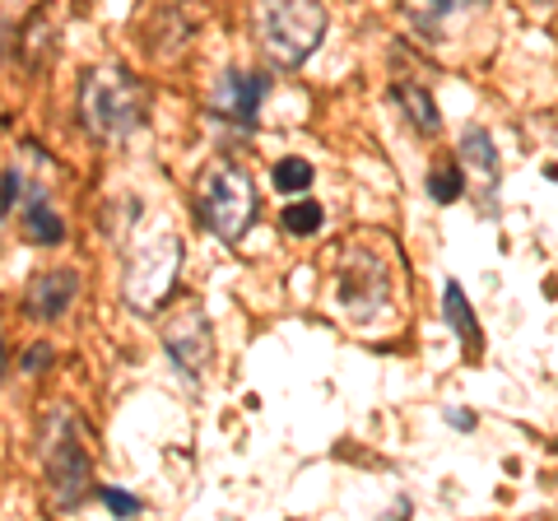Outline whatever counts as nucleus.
Here are the masks:
<instances>
[{"label":"nucleus","instance_id":"1","mask_svg":"<svg viewBox=\"0 0 558 521\" xmlns=\"http://www.w3.org/2000/svg\"><path fill=\"white\" fill-rule=\"evenodd\" d=\"M149 117V89L126 65H94L80 80V126L94 141H131Z\"/></svg>","mask_w":558,"mask_h":521},{"label":"nucleus","instance_id":"2","mask_svg":"<svg viewBox=\"0 0 558 521\" xmlns=\"http://www.w3.org/2000/svg\"><path fill=\"white\" fill-rule=\"evenodd\" d=\"M256 210H260V196H256V182L247 178V168L242 163L215 159V163L201 168V178H196V215L219 242L238 247V242L252 233Z\"/></svg>","mask_w":558,"mask_h":521},{"label":"nucleus","instance_id":"3","mask_svg":"<svg viewBox=\"0 0 558 521\" xmlns=\"http://www.w3.org/2000/svg\"><path fill=\"white\" fill-rule=\"evenodd\" d=\"M256 38H260V51H266L270 65L299 71L326 38V5L322 0H260Z\"/></svg>","mask_w":558,"mask_h":521},{"label":"nucleus","instance_id":"4","mask_svg":"<svg viewBox=\"0 0 558 521\" xmlns=\"http://www.w3.org/2000/svg\"><path fill=\"white\" fill-rule=\"evenodd\" d=\"M182 270V238L178 233H154L149 242H140L126 260V280H121V299L131 312H159L168 303L172 284Z\"/></svg>","mask_w":558,"mask_h":521},{"label":"nucleus","instance_id":"5","mask_svg":"<svg viewBox=\"0 0 558 521\" xmlns=\"http://www.w3.org/2000/svg\"><path fill=\"white\" fill-rule=\"evenodd\" d=\"M51 424H57V438L43 443L47 489H51V502L70 512V508H80V502L94 494V461H89V451H84L80 433H75V420H70L65 410L51 414Z\"/></svg>","mask_w":558,"mask_h":521},{"label":"nucleus","instance_id":"6","mask_svg":"<svg viewBox=\"0 0 558 521\" xmlns=\"http://www.w3.org/2000/svg\"><path fill=\"white\" fill-rule=\"evenodd\" d=\"M163 350L186 381H201L209 373V363H215V336H209V317L201 307H186L163 326Z\"/></svg>","mask_w":558,"mask_h":521},{"label":"nucleus","instance_id":"7","mask_svg":"<svg viewBox=\"0 0 558 521\" xmlns=\"http://www.w3.org/2000/svg\"><path fill=\"white\" fill-rule=\"evenodd\" d=\"M340 307L349 312L354 322H377L381 312L391 307V280L387 270L368 256H354L340 275Z\"/></svg>","mask_w":558,"mask_h":521},{"label":"nucleus","instance_id":"8","mask_svg":"<svg viewBox=\"0 0 558 521\" xmlns=\"http://www.w3.org/2000/svg\"><path fill=\"white\" fill-rule=\"evenodd\" d=\"M266 94H270V75H260V71H223L219 84H215V94H209V112L233 121V126L252 131Z\"/></svg>","mask_w":558,"mask_h":521},{"label":"nucleus","instance_id":"9","mask_svg":"<svg viewBox=\"0 0 558 521\" xmlns=\"http://www.w3.org/2000/svg\"><path fill=\"white\" fill-rule=\"evenodd\" d=\"M488 0H400L405 24L418 33L424 43H447L461 24H470Z\"/></svg>","mask_w":558,"mask_h":521},{"label":"nucleus","instance_id":"10","mask_svg":"<svg viewBox=\"0 0 558 521\" xmlns=\"http://www.w3.org/2000/svg\"><path fill=\"white\" fill-rule=\"evenodd\" d=\"M461 168H465V182H475V196L484 205V215H494L498 205V182H502V168H498V145L484 126H470L461 135Z\"/></svg>","mask_w":558,"mask_h":521},{"label":"nucleus","instance_id":"11","mask_svg":"<svg viewBox=\"0 0 558 521\" xmlns=\"http://www.w3.org/2000/svg\"><path fill=\"white\" fill-rule=\"evenodd\" d=\"M75 293H80V275L70 270V266H51V270H43L38 280L28 284L24 312H28L33 322H57V317H65V312H70Z\"/></svg>","mask_w":558,"mask_h":521},{"label":"nucleus","instance_id":"12","mask_svg":"<svg viewBox=\"0 0 558 521\" xmlns=\"http://www.w3.org/2000/svg\"><path fill=\"white\" fill-rule=\"evenodd\" d=\"M20 233L28 242H38V247H57V242H65V223H61L57 205L47 201V191L38 182H28L24 201H20Z\"/></svg>","mask_w":558,"mask_h":521},{"label":"nucleus","instance_id":"13","mask_svg":"<svg viewBox=\"0 0 558 521\" xmlns=\"http://www.w3.org/2000/svg\"><path fill=\"white\" fill-rule=\"evenodd\" d=\"M391 102L405 112V121L424 135V141H433V135L442 131V112H438V102H433V94L424 89V84H396Z\"/></svg>","mask_w":558,"mask_h":521},{"label":"nucleus","instance_id":"14","mask_svg":"<svg viewBox=\"0 0 558 521\" xmlns=\"http://www.w3.org/2000/svg\"><path fill=\"white\" fill-rule=\"evenodd\" d=\"M442 317H447L451 331H457V340L465 344V354H470V359H480V350H484L480 317H475V307L465 303V293H461L457 280H447V289H442Z\"/></svg>","mask_w":558,"mask_h":521},{"label":"nucleus","instance_id":"15","mask_svg":"<svg viewBox=\"0 0 558 521\" xmlns=\"http://www.w3.org/2000/svg\"><path fill=\"white\" fill-rule=\"evenodd\" d=\"M279 219H284V229H289L293 238H312V233L322 229V219H326V215H322V205H317V201H293Z\"/></svg>","mask_w":558,"mask_h":521},{"label":"nucleus","instance_id":"16","mask_svg":"<svg viewBox=\"0 0 558 521\" xmlns=\"http://www.w3.org/2000/svg\"><path fill=\"white\" fill-rule=\"evenodd\" d=\"M270 178H275V186L279 191H289V196H299V191H307L312 186V163L307 159H279L275 168H270Z\"/></svg>","mask_w":558,"mask_h":521},{"label":"nucleus","instance_id":"17","mask_svg":"<svg viewBox=\"0 0 558 521\" xmlns=\"http://www.w3.org/2000/svg\"><path fill=\"white\" fill-rule=\"evenodd\" d=\"M428 196L438 201V205H451V201H461V191H465V172L461 168H438V172H428Z\"/></svg>","mask_w":558,"mask_h":521},{"label":"nucleus","instance_id":"18","mask_svg":"<svg viewBox=\"0 0 558 521\" xmlns=\"http://www.w3.org/2000/svg\"><path fill=\"white\" fill-rule=\"evenodd\" d=\"M98 498H102V502H108V508H112L117 517H135L140 508H145V502H140V498H131V494H121V489H98Z\"/></svg>","mask_w":558,"mask_h":521},{"label":"nucleus","instance_id":"19","mask_svg":"<svg viewBox=\"0 0 558 521\" xmlns=\"http://www.w3.org/2000/svg\"><path fill=\"white\" fill-rule=\"evenodd\" d=\"M51 359H57V354H51V344H33V350L24 354V373H47Z\"/></svg>","mask_w":558,"mask_h":521},{"label":"nucleus","instance_id":"20","mask_svg":"<svg viewBox=\"0 0 558 521\" xmlns=\"http://www.w3.org/2000/svg\"><path fill=\"white\" fill-rule=\"evenodd\" d=\"M442 420H447L451 428H475V414H470V410H457V405H447V410H442Z\"/></svg>","mask_w":558,"mask_h":521},{"label":"nucleus","instance_id":"21","mask_svg":"<svg viewBox=\"0 0 558 521\" xmlns=\"http://www.w3.org/2000/svg\"><path fill=\"white\" fill-rule=\"evenodd\" d=\"M0 377H5V344H0Z\"/></svg>","mask_w":558,"mask_h":521},{"label":"nucleus","instance_id":"22","mask_svg":"<svg viewBox=\"0 0 558 521\" xmlns=\"http://www.w3.org/2000/svg\"><path fill=\"white\" fill-rule=\"evenodd\" d=\"M526 5H554V0H526Z\"/></svg>","mask_w":558,"mask_h":521}]
</instances>
